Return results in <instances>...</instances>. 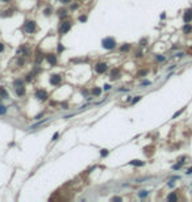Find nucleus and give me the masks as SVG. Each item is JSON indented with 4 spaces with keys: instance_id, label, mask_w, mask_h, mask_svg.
<instances>
[{
    "instance_id": "obj_14",
    "label": "nucleus",
    "mask_w": 192,
    "mask_h": 202,
    "mask_svg": "<svg viewBox=\"0 0 192 202\" xmlns=\"http://www.w3.org/2000/svg\"><path fill=\"white\" fill-rule=\"evenodd\" d=\"M167 199H168V201H176V199H178V196H176L175 193H171V194H168Z\"/></svg>"
},
{
    "instance_id": "obj_27",
    "label": "nucleus",
    "mask_w": 192,
    "mask_h": 202,
    "mask_svg": "<svg viewBox=\"0 0 192 202\" xmlns=\"http://www.w3.org/2000/svg\"><path fill=\"white\" fill-rule=\"evenodd\" d=\"M63 50H65V47H63L62 45H59V46H58V53H62Z\"/></svg>"
},
{
    "instance_id": "obj_23",
    "label": "nucleus",
    "mask_w": 192,
    "mask_h": 202,
    "mask_svg": "<svg viewBox=\"0 0 192 202\" xmlns=\"http://www.w3.org/2000/svg\"><path fill=\"white\" fill-rule=\"evenodd\" d=\"M139 100H141V96H137V97H134V99L132 100V104H136V103H138Z\"/></svg>"
},
{
    "instance_id": "obj_20",
    "label": "nucleus",
    "mask_w": 192,
    "mask_h": 202,
    "mask_svg": "<svg viewBox=\"0 0 192 202\" xmlns=\"http://www.w3.org/2000/svg\"><path fill=\"white\" fill-rule=\"evenodd\" d=\"M183 110H184V108H183V109H180V110H179V112H176V113L174 114V116H172V118H176V117H179V116H180L182 113H183Z\"/></svg>"
},
{
    "instance_id": "obj_9",
    "label": "nucleus",
    "mask_w": 192,
    "mask_h": 202,
    "mask_svg": "<svg viewBox=\"0 0 192 202\" xmlns=\"http://www.w3.org/2000/svg\"><path fill=\"white\" fill-rule=\"evenodd\" d=\"M16 93H17V96H24L25 94V88L23 85H19L16 88Z\"/></svg>"
},
{
    "instance_id": "obj_29",
    "label": "nucleus",
    "mask_w": 192,
    "mask_h": 202,
    "mask_svg": "<svg viewBox=\"0 0 192 202\" xmlns=\"http://www.w3.org/2000/svg\"><path fill=\"white\" fill-rule=\"evenodd\" d=\"M141 85H150V81H147V80H145V81H142Z\"/></svg>"
},
{
    "instance_id": "obj_21",
    "label": "nucleus",
    "mask_w": 192,
    "mask_h": 202,
    "mask_svg": "<svg viewBox=\"0 0 192 202\" xmlns=\"http://www.w3.org/2000/svg\"><path fill=\"white\" fill-rule=\"evenodd\" d=\"M0 96H3V97H7V92L4 88H0Z\"/></svg>"
},
{
    "instance_id": "obj_7",
    "label": "nucleus",
    "mask_w": 192,
    "mask_h": 202,
    "mask_svg": "<svg viewBox=\"0 0 192 202\" xmlns=\"http://www.w3.org/2000/svg\"><path fill=\"white\" fill-rule=\"evenodd\" d=\"M183 20H184L186 24L191 22V20H192V9H187L186 13H184V16H183Z\"/></svg>"
},
{
    "instance_id": "obj_16",
    "label": "nucleus",
    "mask_w": 192,
    "mask_h": 202,
    "mask_svg": "<svg viewBox=\"0 0 192 202\" xmlns=\"http://www.w3.org/2000/svg\"><path fill=\"white\" fill-rule=\"evenodd\" d=\"M147 194H149V192H147V190H141V192L138 193V196L141 197V198H145V197H146Z\"/></svg>"
},
{
    "instance_id": "obj_13",
    "label": "nucleus",
    "mask_w": 192,
    "mask_h": 202,
    "mask_svg": "<svg viewBox=\"0 0 192 202\" xmlns=\"http://www.w3.org/2000/svg\"><path fill=\"white\" fill-rule=\"evenodd\" d=\"M92 94H93V96H100V94H101V89L97 88V87H96V88H93L92 89Z\"/></svg>"
},
{
    "instance_id": "obj_4",
    "label": "nucleus",
    "mask_w": 192,
    "mask_h": 202,
    "mask_svg": "<svg viewBox=\"0 0 192 202\" xmlns=\"http://www.w3.org/2000/svg\"><path fill=\"white\" fill-rule=\"evenodd\" d=\"M70 29H71V22L70 21H63V22L61 24V26H59V33L61 34H65V33H67Z\"/></svg>"
},
{
    "instance_id": "obj_1",
    "label": "nucleus",
    "mask_w": 192,
    "mask_h": 202,
    "mask_svg": "<svg viewBox=\"0 0 192 202\" xmlns=\"http://www.w3.org/2000/svg\"><path fill=\"white\" fill-rule=\"evenodd\" d=\"M101 45H103V47L107 49V50H112V49L116 47V41L113 40L112 37H107L101 41Z\"/></svg>"
},
{
    "instance_id": "obj_35",
    "label": "nucleus",
    "mask_w": 192,
    "mask_h": 202,
    "mask_svg": "<svg viewBox=\"0 0 192 202\" xmlns=\"http://www.w3.org/2000/svg\"><path fill=\"white\" fill-rule=\"evenodd\" d=\"M192 173V167L191 168H189V169H188V171H187V175H191Z\"/></svg>"
},
{
    "instance_id": "obj_33",
    "label": "nucleus",
    "mask_w": 192,
    "mask_h": 202,
    "mask_svg": "<svg viewBox=\"0 0 192 202\" xmlns=\"http://www.w3.org/2000/svg\"><path fill=\"white\" fill-rule=\"evenodd\" d=\"M61 3H63V4H66V3H70L71 0H59Z\"/></svg>"
},
{
    "instance_id": "obj_34",
    "label": "nucleus",
    "mask_w": 192,
    "mask_h": 202,
    "mask_svg": "<svg viewBox=\"0 0 192 202\" xmlns=\"http://www.w3.org/2000/svg\"><path fill=\"white\" fill-rule=\"evenodd\" d=\"M3 50H4V45L0 42V51H3Z\"/></svg>"
},
{
    "instance_id": "obj_36",
    "label": "nucleus",
    "mask_w": 192,
    "mask_h": 202,
    "mask_svg": "<svg viewBox=\"0 0 192 202\" xmlns=\"http://www.w3.org/2000/svg\"><path fill=\"white\" fill-rule=\"evenodd\" d=\"M1 1H4V3H8L9 0H1Z\"/></svg>"
},
{
    "instance_id": "obj_10",
    "label": "nucleus",
    "mask_w": 192,
    "mask_h": 202,
    "mask_svg": "<svg viewBox=\"0 0 192 202\" xmlns=\"http://www.w3.org/2000/svg\"><path fill=\"white\" fill-rule=\"evenodd\" d=\"M46 121H48V118H45V120H42L41 121V122H38V123H36V125H33V126H30V130H36L37 127H40L41 125H42V123H45Z\"/></svg>"
},
{
    "instance_id": "obj_24",
    "label": "nucleus",
    "mask_w": 192,
    "mask_h": 202,
    "mask_svg": "<svg viewBox=\"0 0 192 202\" xmlns=\"http://www.w3.org/2000/svg\"><path fill=\"white\" fill-rule=\"evenodd\" d=\"M100 155H101V156H107V155H108V150H101V151H100Z\"/></svg>"
},
{
    "instance_id": "obj_6",
    "label": "nucleus",
    "mask_w": 192,
    "mask_h": 202,
    "mask_svg": "<svg viewBox=\"0 0 192 202\" xmlns=\"http://www.w3.org/2000/svg\"><path fill=\"white\" fill-rule=\"evenodd\" d=\"M107 63H97V64L95 66V71L97 72V74H104L105 71H107Z\"/></svg>"
},
{
    "instance_id": "obj_18",
    "label": "nucleus",
    "mask_w": 192,
    "mask_h": 202,
    "mask_svg": "<svg viewBox=\"0 0 192 202\" xmlns=\"http://www.w3.org/2000/svg\"><path fill=\"white\" fill-rule=\"evenodd\" d=\"M33 77H34V72H30V74H28V75H26V81H30Z\"/></svg>"
},
{
    "instance_id": "obj_5",
    "label": "nucleus",
    "mask_w": 192,
    "mask_h": 202,
    "mask_svg": "<svg viewBox=\"0 0 192 202\" xmlns=\"http://www.w3.org/2000/svg\"><path fill=\"white\" fill-rule=\"evenodd\" d=\"M61 81H62V76H61V75L54 74V75H51V76H50V83L53 84V85H59Z\"/></svg>"
},
{
    "instance_id": "obj_11",
    "label": "nucleus",
    "mask_w": 192,
    "mask_h": 202,
    "mask_svg": "<svg viewBox=\"0 0 192 202\" xmlns=\"http://www.w3.org/2000/svg\"><path fill=\"white\" fill-rule=\"evenodd\" d=\"M130 164L132 165H136V167H142V165H145L144 162H139V160H132L130 162Z\"/></svg>"
},
{
    "instance_id": "obj_22",
    "label": "nucleus",
    "mask_w": 192,
    "mask_h": 202,
    "mask_svg": "<svg viewBox=\"0 0 192 202\" xmlns=\"http://www.w3.org/2000/svg\"><path fill=\"white\" fill-rule=\"evenodd\" d=\"M146 74H147V70H142V71H139L137 75H138V76H145Z\"/></svg>"
},
{
    "instance_id": "obj_12",
    "label": "nucleus",
    "mask_w": 192,
    "mask_h": 202,
    "mask_svg": "<svg viewBox=\"0 0 192 202\" xmlns=\"http://www.w3.org/2000/svg\"><path fill=\"white\" fill-rule=\"evenodd\" d=\"M110 79H112V80L119 79V70H113L112 74H110Z\"/></svg>"
},
{
    "instance_id": "obj_19",
    "label": "nucleus",
    "mask_w": 192,
    "mask_h": 202,
    "mask_svg": "<svg viewBox=\"0 0 192 202\" xmlns=\"http://www.w3.org/2000/svg\"><path fill=\"white\" fill-rule=\"evenodd\" d=\"M129 47H130V46L128 45V43H125L124 46H121V49H120V50H121V51H128V50H129Z\"/></svg>"
},
{
    "instance_id": "obj_28",
    "label": "nucleus",
    "mask_w": 192,
    "mask_h": 202,
    "mask_svg": "<svg viewBox=\"0 0 192 202\" xmlns=\"http://www.w3.org/2000/svg\"><path fill=\"white\" fill-rule=\"evenodd\" d=\"M50 14V8H46L45 9V16H49Z\"/></svg>"
},
{
    "instance_id": "obj_30",
    "label": "nucleus",
    "mask_w": 192,
    "mask_h": 202,
    "mask_svg": "<svg viewBox=\"0 0 192 202\" xmlns=\"http://www.w3.org/2000/svg\"><path fill=\"white\" fill-rule=\"evenodd\" d=\"M104 89H105V91H109V89H110V85H109V84H105V85H104Z\"/></svg>"
},
{
    "instance_id": "obj_2",
    "label": "nucleus",
    "mask_w": 192,
    "mask_h": 202,
    "mask_svg": "<svg viewBox=\"0 0 192 202\" xmlns=\"http://www.w3.org/2000/svg\"><path fill=\"white\" fill-rule=\"evenodd\" d=\"M24 29H25L26 33H34L36 31V22L34 21H26L25 25H24Z\"/></svg>"
},
{
    "instance_id": "obj_17",
    "label": "nucleus",
    "mask_w": 192,
    "mask_h": 202,
    "mask_svg": "<svg viewBox=\"0 0 192 202\" xmlns=\"http://www.w3.org/2000/svg\"><path fill=\"white\" fill-rule=\"evenodd\" d=\"M7 113V106H4V105H0V114L3 116V114H5Z\"/></svg>"
},
{
    "instance_id": "obj_25",
    "label": "nucleus",
    "mask_w": 192,
    "mask_h": 202,
    "mask_svg": "<svg viewBox=\"0 0 192 202\" xmlns=\"http://www.w3.org/2000/svg\"><path fill=\"white\" fill-rule=\"evenodd\" d=\"M79 21H82V22H86V21H87V16H80V17H79Z\"/></svg>"
},
{
    "instance_id": "obj_32",
    "label": "nucleus",
    "mask_w": 192,
    "mask_h": 202,
    "mask_svg": "<svg viewBox=\"0 0 192 202\" xmlns=\"http://www.w3.org/2000/svg\"><path fill=\"white\" fill-rule=\"evenodd\" d=\"M112 201H121V198H120V197H113Z\"/></svg>"
},
{
    "instance_id": "obj_3",
    "label": "nucleus",
    "mask_w": 192,
    "mask_h": 202,
    "mask_svg": "<svg viewBox=\"0 0 192 202\" xmlns=\"http://www.w3.org/2000/svg\"><path fill=\"white\" fill-rule=\"evenodd\" d=\"M48 92L43 91V89H38V91L36 92V99L40 100V101H46L48 100Z\"/></svg>"
},
{
    "instance_id": "obj_26",
    "label": "nucleus",
    "mask_w": 192,
    "mask_h": 202,
    "mask_svg": "<svg viewBox=\"0 0 192 202\" xmlns=\"http://www.w3.org/2000/svg\"><path fill=\"white\" fill-rule=\"evenodd\" d=\"M58 137H59V133H55L53 135V140H57V139H58Z\"/></svg>"
},
{
    "instance_id": "obj_15",
    "label": "nucleus",
    "mask_w": 192,
    "mask_h": 202,
    "mask_svg": "<svg viewBox=\"0 0 192 202\" xmlns=\"http://www.w3.org/2000/svg\"><path fill=\"white\" fill-rule=\"evenodd\" d=\"M191 30H192V26L189 25V24H187V25L183 28V31H184V33H189Z\"/></svg>"
},
{
    "instance_id": "obj_31",
    "label": "nucleus",
    "mask_w": 192,
    "mask_h": 202,
    "mask_svg": "<svg viewBox=\"0 0 192 202\" xmlns=\"http://www.w3.org/2000/svg\"><path fill=\"white\" fill-rule=\"evenodd\" d=\"M157 59H158L159 62H163V60H164V57H159V55H158V57H157Z\"/></svg>"
},
{
    "instance_id": "obj_8",
    "label": "nucleus",
    "mask_w": 192,
    "mask_h": 202,
    "mask_svg": "<svg viewBox=\"0 0 192 202\" xmlns=\"http://www.w3.org/2000/svg\"><path fill=\"white\" fill-rule=\"evenodd\" d=\"M46 58H48V62L50 63L51 66L57 64V57H55V55H53V54H49Z\"/></svg>"
}]
</instances>
